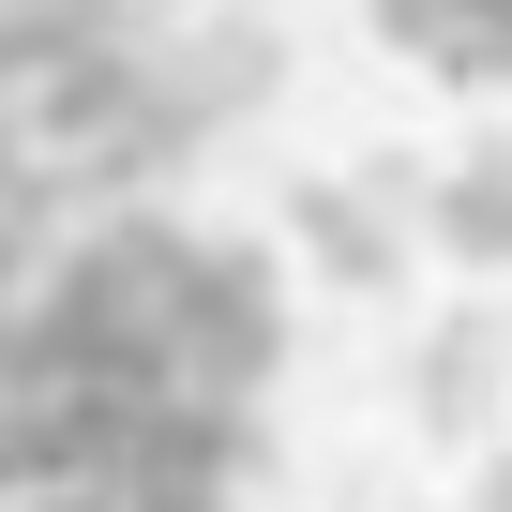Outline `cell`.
I'll return each mask as SVG.
<instances>
[{
  "instance_id": "277c9868",
  "label": "cell",
  "mask_w": 512,
  "mask_h": 512,
  "mask_svg": "<svg viewBox=\"0 0 512 512\" xmlns=\"http://www.w3.org/2000/svg\"><path fill=\"white\" fill-rule=\"evenodd\" d=\"M136 31V0H0V76H61V61H91V46H121Z\"/></svg>"
},
{
  "instance_id": "5b68a950",
  "label": "cell",
  "mask_w": 512,
  "mask_h": 512,
  "mask_svg": "<svg viewBox=\"0 0 512 512\" xmlns=\"http://www.w3.org/2000/svg\"><path fill=\"white\" fill-rule=\"evenodd\" d=\"M166 76L196 91V121H226V106H256V91H272V76H287V46H272V31H256V16H211V31H196V46L166 61Z\"/></svg>"
},
{
  "instance_id": "8992f818",
  "label": "cell",
  "mask_w": 512,
  "mask_h": 512,
  "mask_svg": "<svg viewBox=\"0 0 512 512\" xmlns=\"http://www.w3.org/2000/svg\"><path fill=\"white\" fill-rule=\"evenodd\" d=\"M437 241L467 256V272H512V151L437 166Z\"/></svg>"
},
{
  "instance_id": "30bf717a",
  "label": "cell",
  "mask_w": 512,
  "mask_h": 512,
  "mask_svg": "<svg viewBox=\"0 0 512 512\" xmlns=\"http://www.w3.org/2000/svg\"><path fill=\"white\" fill-rule=\"evenodd\" d=\"M121 512H226V497H121Z\"/></svg>"
},
{
  "instance_id": "ba28073f",
  "label": "cell",
  "mask_w": 512,
  "mask_h": 512,
  "mask_svg": "<svg viewBox=\"0 0 512 512\" xmlns=\"http://www.w3.org/2000/svg\"><path fill=\"white\" fill-rule=\"evenodd\" d=\"M437 76H467V91H512V0H452Z\"/></svg>"
},
{
  "instance_id": "7a4b0ae2",
  "label": "cell",
  "mask_w": 512,
  "mask_h": 512,
  "mask_svg": "<svg viewBox=\"0 0 512 512\" xmlns=\"http://www.w3.org/2000/svg\"><path fill=\"white\" fill-rule=\"evenodd\" d=\"M287 362V287L256 241H196V287H181V377L196 392H272Z\"/></svg>"
},
{
  "instance_id": "6da1fadb",
  "label": "cell",
  "mask_w": 512,
  "mask_h": 512,
  "mask_svg": "<svg viewBox=\"0 0 512 512\" xmlns=\"http://www.w3.org/2000/svg\"><path fill=\"white\" fill-rule=\"evenodd\" d=\"M256 467H272V437H256V392H151L136 422H121V497H241Z\"/></svg>"
},
{
  "instance_id": "8fae6325",
  "label": "cell",
  "mask_w": 512,
  "mask_h": 512,
  "mask_svg": "<svg viewBox=\"0 0 512 512\" xmlns=\"http://www.w3.org/2000/svg\"><path fill=\"white\" fill-rule=\"evenodd\" d=\"M136 16H181V0H136Z\"/></svg>"
},
{
  "instance_id": "3957f363",
  "label": "cell",
  "mask_w": 512,
  "mask_h": 512,
  "mask_svg": "<svg viewBox=\"0 0 512 512\" xmlns=\"http://www.w3.org/2000/svg\"><path fill=\"white\" fill-rule=\"evenodd\" d=\"M287 226L317 241V272H347V287H392V272H407V241H392V196H377V181H302Z\"/></svg>"
},
{
  "instance_id": "52a82bcc",
  "label": "cell",
  "mask_w": 512,
  "mask_h": 512,
  "mask_svg": "<svg viewBox=\"0 0 512 512\" xmlns=\"http://www.w3.org/2000/svg\"><path fill=\"white\" fill-rule=\"evenodd\" d=\"M407 392H422V422H437V437H467V422L497 407V332H482V317L422 332V377H407Z\"/></svg>"
},
{
  "instance_id": "9c48e42d",
  "label": "cell",
  "mask_w": 512,
  "mask_h": 512,
  "mask_svg": "<svg viewBox=\"0 0 512 512\" xmlns=\"http://www.w3.org/2000/svg\"><path fill=\"white\" fill-rule=\"evenodd\" d=\"M482 512H512V452H497V467H482Z\"/></svg>"
}]
</instances>
